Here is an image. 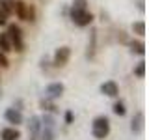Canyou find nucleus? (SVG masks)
Returning a JSON list of instances; mask_svg holds the SVG:
<instances>
[{"mask_svg":"<svg viewBox=\"0 0 149 140\" xmlns=\"http://www.w3.org/2000/svg\"><path fill=\"white\" fill-rule=\"evenodd\" d=\"M0 138L2 140H19L21 138V133L15 127H4L0 131Z\"/></svg>","mask_w":149,"mask_h":140,"instance_id":"10","label":"nucleus"},{"mask_svg":"<svg viewBox=\"0 0 149 140\" xmlns=\"http://www.w3.org/2000/svg\"><path fill=\"white\" fill-rule=\"evenodd\" d=\"M0 8L6 15H11L13 13V0H0Z\"/></svg>","mask_w":149,"mask_h":140,"instance_id":"13","label":"nucleus"},{"mask_svg":"<svg viewBox=\"0 0 149 140\" xmlns=\"http://www.w3.org/2000/svg\"><path fill=\"white\" fill-rule=\"evenodd\" d=\"M13 13H17V17L22 21H36V9L24 2H13Z\"/></svg>","mask_w":149,"mask_h":140,"instance_id":"3","label":"nucleus"},{"mask_svg":"<svg viewBox=\"0 0 149 140\" xmlns=\"http://www.w3.org/2000/svg\"><path fill=\"white\" fill-rule=\"evenodd\" d=\"M69 58H71V49L69 47H60L54 52V65L56 67H63L69 62Z\"/></svg>","mask_w":149,"mask_h":140,"instance_id":"5","label":"nucleus"},{"mask_svg":"<svg viewBox=\"0 0 149 140\" xmlns=\"http://www.w3.org/2000/svg\"><path fill=\"white\" fill-rule=\"evenodd\" d=\"M0 65H2V67H8L9 65V60H8V56H6L4 50H0Z\"/></svg>","mask_w":149,"mask_h":140,"instance_id":"19","label":"nucleus"},{"mask_svg":"<svg viewBox=\"0 0 149 140\" xmlns=\"http://www.w3.org/2000/svg\"><path fill=\"white\" fill-rule=\"evenodd\" d=\"M32 131H34V134L39 131V120L37 118H32Z\"/></svg>","mask_w":149,"mask_h":140,"instance_id":"20","label":"nucleus"},{"mask_svg":"<svg viewBox=\"0 0 149 140\" xmlns=\"http://www.w3.org/2000/svg\"><path fill=\"white\" fill-rule=\"evenodd\" d=\"M101 92L104 93L106 97H118V95H119V88H118V84H116L114 80L102 82V84H101Z\"/></svg>","mask_w":149,"mask_h":140,"instance_id":"9","label":"nucleus"},{"mask_svg":"<svg viewBox=\"0 0 149 140\" xmlns=\"http://www.w3.org/2000/svg\"><path fill=\"white\" fill-rule=\"evenodd\" d=\"M43 140H54V118L43 116Z\"/></svg>","mask_w":149,"mask_h":140,"instance_id":"7","label":"nucleus"},{"mask_svg":"<svg viewBox=\"0 0 149 140\" xmlns=\"http://www.w3.org/2000/svg\"><path fill=\"white\" fill-rule=\"evenodd\" d=\"M8 37L9 43H11V50H17V52H22L24 50V39H22V32L17 24H9L8 26Z\"/></svg>","mask_w":149,"mask_h":140,"instance_id":"2","label":"nucleus"},{"mask_svg":"<svg viewBox=\"0 0 149 140\" xmlns=\"http://www.w3.org/2000/svg\"><path fill=\"white\" fill-rule=\"evenodd\" d=\"M134 75H136L138 78H143V77H146V62H140L136 67H134Z\"/></svg>","mask_w":149,"mask_h":140,"instance_id":"16","label":"nucleus"},{"mask_svg":"<svg viewBox=\"0 0 149 140\" xmlns=\"http://www.w3.org/2000/svg\"><path fill=\"white\" fill-rule=\"evenodd\" d=\"M114 114H118V116H125L127 114V108H125V103H121V101H118L114 105Z\"/></svg>","mask_w":149,"mask_h":140,"instance_id":"17","label":"nucleus"},{"mask_svg":"<svg viewBox=\"0 0 149 140\" xmlns=\"http://www.w3.org/2000/svg\"><path fill=\"white\" fill-rule=\"evenodd\" d=\"M91 134H93V138H97V140H104L110 134V121H108L106 116H99V118L93 120Z\"/></svg>","mask_w":149,"mask_h":140,"instance_id":"1","label":"nucleus"},{"mask_svg":"<svg viewBox=\"0 0 149 140\" xmlns=\"http://www.w3.org/2000/svg\"><path fill=\"white\" fill-rule=\"evenodd\" d=\"M4 118H6L8 123L19 125V123H22V112L19 108H8L6 112H4Z\"/></svg>","mask_w":149,"mask_h":140,"instance_id":"8","label":"nucleus"},{"mask_svg":"<svg viewBox=\"0 0 149 140\" xmlns=\"http://www.w3.org/2000/svg\"><path fill=\"white\" fill-rule=\"evenodd\" d=\"M71 19L77 26H88V24H91L93 15L88 9H73L71 8Z\"/></svg>","mask_w":149,"mask_h":140,"instance_id":"4","label":"nucleus"},{"mask_svg":"<svg viewBox=\"0 0 149 140\" xmlns=\"http://www.w3.org/2000/svg\"><path fill=\"white\" fill-rule=\"evenodd\" d=\"M65 121H67V123L73 121V112H67V114H65Z\"/></svg>","mask_w":149,"mask_h":140,"instance_id":"22","label":"nucleus"},{"mask_svg":"<svg viewBox=\"0 0 149 140\" xmlns=\"http://www.w3.org/2000/svg\"><path fill=\"white\" fill-rule=\"evenodd\" d=\"M142 125H143V114H142V112H138L136 118L132 120V125H130V127H132L134 133H138V131L142 129Z\"/></svg>","mask_w":149,"mask_h":140,"instance_id":"12","label":"nucleus"},{"mask_svg":"<svg viewBox=\"0 0 149 140\" xmlns=\"http://www.w3.org/2000/svg\"><path fill=\"white\" fill-rule=\"evenodd\" d=\"M132 32L138 34V36H146V22H143V21H136L132 24Z\"/></svg>","mask_w":149,"mask_h":140,"instance_id":"15","label":"nucleus"},{"mask_svg":"<svg viewBox=\"0 0 149 140\" xmlns=\"http://www.w3.org/2000/svg\"><path fill=\"white\" fill-rule=\"evenodd\" d=\"M63 90H65V86L62 82H50L45 88V97L47 99H58V97H62Z\"/></svg>","mask_w":149,"mask_h":140,"instance_id":"6","label":"nucleus"},{"mask_svg":"<svg viewBox=\"0 0 149 140\" xmlns=\"http://www.w3.org/2000/svg\"><path fill=\"white\" fill-rule=\"evenodd\" d=\"M73 9H88V0H73Z\"/></svg>","mask_w":149,"mask_h":140,"instance_id":"18","label":"nucleus"},{"mask_svg":"<svg viewBox=\"0 0 149 140\" xmlns=\"http://www.w3.org/2000/svg\"><path fill=\"white\" fill-rule=\"evenodd\" d=\"M130 49H132V52H136V54H146V45L142 43V41H132L130 43Z\"/></svg>","mask_w":149,"mask_h":140,"instance_id":"14","label":"nucleus"},{"mask_svg":"<svg viewBox=\"0 0 149 140\" xmlns=\"http://www.w3.org/2000/svg\"><path fill=\"white\" fill-rule=\"evenodd\" d=\"M6 22H8V15H6L4 11H0V26L6 24Z\"/></svg>","mask_w":149,"mask_h":140,"instance_id":"21","label":"nucleus"},{"mask_svg":"<svg viewBox=\"0 0 149 140\" xmlns=\"http://www.w3.org/2000/svg\"><path fill=\"white\" fill-rule=\"evenodd\" d=\"M0 50H4V52H9V50H11V43H9L8 34H0Z\"/></svg>","mask_w":149,"mask_h":140,"instance_id":"11","label":"nucleus"}]
</instances>
